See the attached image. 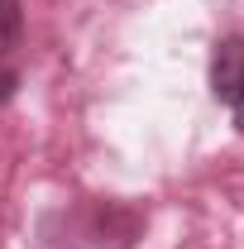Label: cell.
Returning a JSON list of instances; mask_svg holds the SVG:
<instances>
[{
    "mask_svg": "<svg viewBox=\"0 0 244 249\" xmlns=\"http://www.w3.org/2000/svg\"><path fill=\"white\" fill-rule=\"evenodd\" d=\"M240 87H244V38H225L215 48V62H211V91L225 106H235Z\"/></svg>",
    "mask_w": 244,
    "mask_h": 249,
    "instance_id": "6da1fadb",
    "label": "cell"
},
{
    "mask_svg": "<svg viewBox=\"0 0 244 249\" xmlns=\"http://www.w3.org/2000/svg\"><path fill=\"white\" fill-rule=\"evenodd\" d=\"M19 29V0H0V38Z\"/></svg>",
    "mask_w": 244,
    "mask_h": 249,
    "instance_id": "7a4b0ae2",
    "label": "cell"
},
{
    "mask_svg": "<svg viewBox=\"0 0 244 249\" xmlns=\"http://www.w3.org/2000/svg\"><path fill=\"white\" fill-rule=\"evenodd\" d=\"M10 91H15V72H0V106L10 101Z\"/></svg>",
    "mask_w": 244,
    "mask_h": 249,
    "instance_id": "3957f363",
    "label": "cell"
},
{
    "mask_svg": "<svg viewBox=\"0 0 244 249\" xmlns=\"http://www.w3.org/2000/svg\"><path fill=\"white\" fill-rule=\"evenodd\" d=\"M230 110H235V120H240V129H244V87H240V96H235V106H230Z\"/></svg>",
    "mask_w": 244,
    "mask_h": 249,
    "instance_id": "277c9868",
    "label": "cell"
}]
</instances>
